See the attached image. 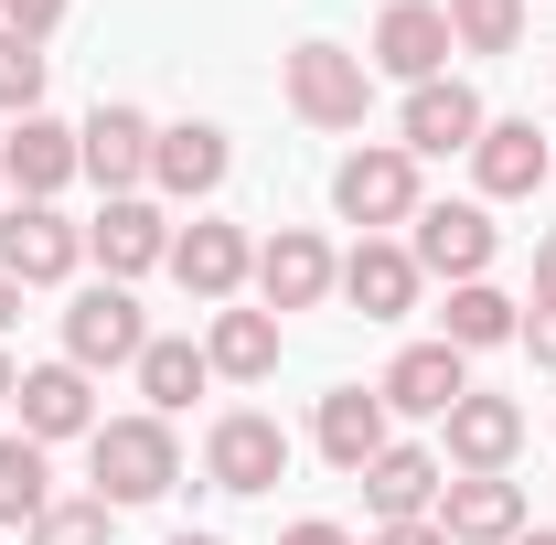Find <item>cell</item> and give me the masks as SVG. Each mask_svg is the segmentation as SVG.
Returning a JSON list of instances; mask_svg holds the SVG:
<instances>
[{
  "label": "cell",
  "instance_id": "cell-1",
  "mask_svg": "<svg viewBox=\"0 0 556 545\" xmlns=\"http://www.w3.org/2000/svg\"><path fill=\"white\" fill-rule=\"evenodd\" d=\"M86 471H97V503L108 514H129V503H161L172 481H182V439H172V417H97V439H86Z\"/></svg>",
  "mask_w": 556,
  "mask_h": 545
},
{
  "label": "cell",
  "instance_id": "cell-2",
  "mask_svg": "<svg viewBox=\"0 0 556 545\" xmlns=\"http://www.w3.org/2000/svg\"><path fill=\"white\" fill-rule=\"evenodd\" d=\"M332 204H343V225H364V236L417 225V150H407V139H375V150H353L343 172H332Z\"/></svg>",
  "mask_w": 556,
  "mask_h": 545
},
{
  "label": "cell",
  "instance_id": "cell-3",
  "mask_svg": "<svg viewBox=\"0 0 556 545\" xmlns=\"http://www.w3.org/2000/svg\"><path fill=\"white\" fill-rule=\"evenodd\" d=\"M289 107H300L311 129H364V107H375V65L343 54V43H289Z\"/></svg>",
  "mask_w": 556,
  "mask_h": 545
},
{
  "label": "cell",
  "instance_id": "cell-4",
  "mask_svg": "<svg viewBox=\"0 0 556 545\" xmlns=\"http://www.w3.org/2000/svg\"><path fill=\"white\" fill-rule=\"evenodd\" d=\"M204 481L214 492H278L289 481V428L257 417V407H225L214 439H204Z\"/></svg>",
  "mask_w": 556,
  "mask_h": 545
},
{
  "label": "cell",
  "instance_id": "cell-5",
  "mask_svg": "<svg viewBox=\"0 0 556 545\" xmlns=\"http://www.w3.org/2000/svg\"><path fill=\"white\" fill-rule=\"evenodd\" d=\"M492 246H503V225H492L482 204H417V236H407L417 278H450V289H471V278L492 268Z\"/></svg>",
  "mask_w": 556,
  "mask_h": 545
},
{
  "label": "cell",
  "instance_id": "cell-6",
  "mask_svg": "<svg viewBox=\"0 0 556 545\" xmlns=\"http://www.w3.org/2000/svg\"><path fill=\"white\" fill-rule=\"evenodd\" d=\"M150 353V321H139V300L118 289V278H97V289H75L65 300V364H139Z\"/></svg>",
  "mask_w": 556,
  "mask_h": 545
},
{
  "label": "cell",
  "instance_id": "cell-7",
  "mask_svg": "<svg viewBox=\"0 0 556 545\" xmlns=\"http://www.w3.org/2000/svg\"><path fill=\"white\" fill-rule=\"evenodd\" d=\"M353 481H364L375 524H428V514H439V492H450V460H439V449H407V439H386Z\"/></svg>",
  "mask_w": 556,
  "mask_h": 545
},
{
  "label": "cell",
  "instance_id": "cell-8",
  "mask_svg": "<svg viewBox=\"0 0 556 545\" xmlns=\"http://www.w3.org/2000/svg\"><path fill=\"white\" fill-rule=\"evenodd\" d=\"M75 257H86V225H65L54 204H11L0 214V278L54 289V278H75Z\"/></svg>",
  "mask_w": 556,
  "mask_h": 545
},
{
  "label": "cell",
  "instance_id": "cell-9",
  "mask_svg": "<svg viewBox=\"0 0 556 545\" xmlns=\"http://www.w3.org/2000/svg\"><path fill=\"white\" fill-rule=\"evenodd\" d=\"M11 407H22V439H33V449L97 439V385H86V364H33V375L11 385Z\"/></svg>",
  "mask_w": 556,
  "mask_h": 545
},
{
  "label": "cell",
  "instance_id": "cell-10",
  "mask_svg": "<svg viewBox=\"0 0 556 545\" xmlns=\"http://www.w3.org/2000/svg\"><path fill=\"white\" fill-rule=\"evenodd\" d=\"M450 545H514L525 535V481H503V471H460L450 492H439V514H428Z\"/></svg>",
  "mask_w": 556,
  "mask_h": 545
},
{
  "label": "cell",
  "instance_id": "cell-11",
  "mask_svg": "<svg viewBox=\"0 0 556 545\" xmlns=\"http://www.w3.org/2000/svg\"><path fill=\"white\" fill-rule=\"evenodd\" d=\"M386 417H450L471 396V353H450V342H407L396 364H386Z\"/></svg>",
  "mask_w": 556,
  "mask_h": 545
},
{
  "label": "cell",
  "instance_id": "cell-12",
  "mask_svg": "<svg viewBox=\"0 0 556 545\" xmlns=\"http://www.w3.org/2000/svg\"><path fill=\"white\" fill-rule=\"evenodd\" d=\"M450 11L439 0H386L375 11V65L386 75H407V86H428V75H450Z\"/></svg>",
  "mask_w": 556,
  "mask_h": 545
},
{
  "label": "cell",
  "instance_id": "cell-13",
  "mask_svg": "<svg viewBox=\"0 0 556 545\" xmlns=\"http://www.w3.org/2000/svg\"><path fill=\"white\" fill-rule=\"evenodd\" d=\"M332 278H343V257H332L311 225H278L268 246H257V300H268V310H321Z\"/></svg>",
  "mask_w": 556,
  "mask_h": 545
},
{
  "label": "cell",
  "instance_id": "cell-14",
  "mask_svg": "<svg viewBox=\"0 0 556 545\" xmlns=\"http://www.w3.org/2000/svg\"><path fill=\"white\" fill-rule=\"evenodd\" d=\"M75 172H86V161H75V129H65V118H43V107H33L22 129L0 139V182H11L22 204H54Z\"/></svg>",
  "mask_w": 556,
  "mask_h": 545
},
{
  "label": "cell",
  "instance_id": "cell-15",
  "mask_svg": "<svg viewBox=\"0 0 556 545\" xmlns=\"http://www.w3.org/2000/svg\"><path fill=\"white\" fill-rule=\"evenodd\" d=\"M86 257L129 289L139 268H172V225H161V204H139V193H118V204L86 225Z\"/></svg>",
  "mask_w": 556,
  "mask_h": 545
},
{
  "label": "cell",
  "instance_id": "cell-16",
  "mask_svg": "<svg viewBox=\"0 0 556 545\" xmlns=\"http://www.w3.org/2000/svg\"><path fill=\"white\" fill-rule=\"evenodd\" d=\"M150 118H139V107H97V118H86V129H75V161H86V182H108V204H118V193H139V182H150Z\"/></svg>",
  "mask_w": 556,
  "mask_h": 545
},
{
  "label": "cell",
  "instance_id": "cell-17",
  "mask_svg": "<svg viewBox=\"0 0 556 545\" xmlns=\"http://www.w3.org/2000/svg\"><path fill=\"white\" fill-rule=\"evenodd\" d=\"M556 172V150L535 139V118H492L482 139H471V182H482V204H514V193H535Z\"/></svg>",
  "mask_w": 556,
  "mask_h": 545
},
{
  "label": "cell",
  "instance_id": "cell-18",
  "mask_svg": "<svg viewBox=\"0 0 556 545\" xmlns=\"http://www.w3.org/2000/svg\"><path fill=\"white\" fill-rule=\"evenodd\" d=\"M439 428H450V449H439L450 471H503V460L525 449V407H514V396H482V385L439 417Z\"/></svg>",
  "mask_w": 556,
  "mask_h": 545
},
{
  "label": "cell",
  "instance_id": "cell-19",
  "mask_svg": "<svg viewBox=\"0 0 556 545\" xmlns=\"http://www.w3.org/2000/svg\"><path fill=\"white\" fill-rule=\"evenodd\" d=\"M396 129H407V150L428 161V150H471V139L492 129V107L460 75H428V86H407V118H396Z\"/></svg>",
  "mask_w": 556,
  "mask_h": 545
},
{
  "label": "cell",
  "instance_id": "cell-20",
  "mask_svg": "<svg viewBox=\"0 0 556 545\" xmlns=\"http://www.w3.org/2000/svg\"><path fill=\"white\" fill-rule=\"evenodd\" d=\"M172 278H182L193 300H214V310H225V300L257 278V246H247L236 225H182V236H172Z\"/></svg>",
  "mask_w": 556,
  "mask_h": 545
},
{
  "label": "cell",
  "instance_id": "cell-21",
  "mask_svg": "<svg viewBox=\"0 0 556 545\" xmlns=\"http://www.w3.org/2000/svg\"><path fill=\"white\" fill-rule=\"evenodd\" d=\"M332 289H343L364 321H407V310H417V257L396 246V236H364V246L343 257V278H332Z\"/></svg>",
  "mask_w": 556,
  "mask_h": 545
},
{
  "label": "cell",
  "instance_id": "cell-22",
  "mask_svg": "<svg viewBox=\"0 0 556 545\" xmlns=\"http://www.w3.org/2000/svg\"><path fill=\"white\" fill-rule=\"evenodd\" d=\"M225 161H236V150H225L214 118H182V129L150 139V182H161V193H182V204H204L214 182H225Z\"/></svg>",
  "mask_w": 556,
  "mask_h": 545
},
{
  "label": "cell",
  "instance_id": "cell-23",
  "mask_svg": "<svg viewBox=\"0 0 556 545\" xmlns=\"http://www.w3.org/2000/svg\"><path fill=\"white\" fill-rule=\"evenodd\" d=\"M311 449L332 460V471H364L375 449H386V396H364V385H332L321 417H311Z\"/></svg>",
  "mask_w": 556,
  "mask_h": 545
},
{
  "label": "cell",
  "instance_id": "cell-24",
  "mask_svg": "<svg viewBox=\"0 0 556 545\" xmlns=\"http://www.w3.org/2000/svg\"><path fill=\"white\" fill-rule=\"evenodd\" d=\"M204 364L236 375V385H268V375H278V310H214Z\"/></svg>",
  "mask_w": 556,
  "mask_h": 545
},
{
  "label": "cell",
  "instance_id": "cell-25",
  "mask_svg": "<svg viewBox=\"0 0 556 545\" xmlns=\"http://www.w3.org/2000/svg\"><path fill=\"white\" fill-rule=\"evenodd\" d=\"M525 332V300H503L492 278H471V289H450V310H439V342L450 353H492V342Z\"/></svg>",
  "mask_w": 556,
  "mask_h": 545
},
{
  "label": "cell",
  "instance_id": "cell-26",
  "mask_svg": "<svg viewBox=\"0 0 556 545\" xmlns=\"http://www.w3.org/2000/svg\"><path fill=\"white\" fill-rule=\"evenodd\" d=\"M204 385H214L204 342H150V353H139V396H150V417H182Z\"/></svg>",
  "mask_w": 556,
  "mask_h": 545
},
{
  "label": "cell",
  "instance_id": "cell-27",
  "mask_svg": "<svg viewBox=\"0 0 556 545\" xmlns=\"http://www.w3.org/2000/svg\"><path fill=\"white\" fill-rule=\"evenodd\" d=\"M439 11H450L460 54H514L525 43V0H439Z\"/></svg>",
  "mask_w": 556,
  "mask_h": 545
},
{
  "label": "cell",
  "instance_id": "cell-28",
  "mask_svg": "<svg viewBox=\"0 0 556 545\" xmlns=\"http://www.w3.org/2000/svg\"><path fill=\"white\" fill-rule=\"evenodd\" d=\"M54 503V471H43V449L33 439H0V524H33Z\"/></svg>",
  "mask_w": 556,
  "mask_h": 545
},
{
  "label": "cell",
  "instance_id": "cell-29",
  "mask_svg": "<svg viewBox=\"0 0 556 545\" xmlns=\"http://www.w3.org/2000/svg\"><path fill=\"white\" fill-rule=\"evenodd\" d=\"M108 524H118V514H108V503H97V492H54V503H43V514H33V545H108Z\"/></svg>",
  "mask_w": 556,
  "mask_h": 545
},
{
  "label": "cell",
  "instance_id": "cell-30",
  "mask_svg": "<svg viewBox=\"0 0 556 545\" xmlns=\"http://www.w3.org/2000/svg\"><path fill=\"white\" fill-rule=\"evenodd\" d=\"M0 107H11V118L43 107V43H22L11 22H0Z\"/></svg>",
  "mask_w": 556,
  "mask_h": 545
},
{
  "label": "cell",
  "instance_id": "cell-31",
  "mask_svg": "<svg viewBox=\"0 0 556 545\" xmlns=\"http://www.w3.org/2000/svg\"><path fill=\"white\" fill-rule=\"evenodd\" d=\"M0 22H11V33H22V43H43V33H54V22H65V0H0Z\"/></svg>",
  "mask_w": 556,
  "mask_h": 545
},
{
  "label": "cell",
  "instance_id": "cell-32",
  "mask_svg": "<svg viewBox=\"0 0 556 545\" xmlns=\"http://www.w3.org/2000/svg\"><path fill=\"white\" fill-rule=\"evenodd\" d=\"M514 342H525V353H535V364H546V375H556V310H535V321H525V332H514Z\"/></svg>",
  "mask_w": 556,
  "mask_h": 545
},
{
  "label": "cell",
  "instance_id": "cell-33",
  "mask_svg": "<svg viewBox=\"0 0 556 545\" xmlns=\"http://www.w3.org/2000/svg\"><path fill=\"white\" fill-rule=\"evenodd\" d=\"M278 545H353V535H343V524H321V514H311V524H289Z\"/></svg>",
  "mask_w": 556,
  "mask_h": 545
},
{
  "label": "cell",
  "instance_id": "cell-34",
  "mask_svg": "<svg viewBox=\"0 0 556 545\" xmlns=\"http://www.w3.org/2000/svg\"><path fill=\"white\" fill-rule=\"evenodd\" d=\"M375 545H450L439 524H375Z\"/></svg>",
  "mask_w": 556,
  "mask_h": 545
},
{
  "label": "cell",
  "instance_id": "cell-35",
  "mask_svg": "<svg viewBox=\"0 0 556 545\" xmlns=\"http://www.w3.org/2000/svg\"><path fill=\"white\" fill-rule=\"evenodd\" d=\"M535 310H556V236L535 246Z\"/></svg>",
  "mask_w": 556,
  "mask_h": 545
},
{
  "label": "cell",
  "instance_id": "cell-36",
  "mask_svg": "<svg viewBox=\"0 0 556 545\" xmlns=\"http://www.w3.org/2000/svg\"><path fill=\"white\" fill-rule=\"evenodd\" d=\"M11 321H22V278H0V332H11Z\"/></svg>",
  "mask_w": 556,
  "mask_h": 545
},
{
  "label": "cell",
  "instance_id": "cell-37",
  "mask_svg": "<svg viewBox=\"0 0 556 545\" xmlns=\"http://www.w3.org/2000/svg\"><path fill=\"white\" fill-rule=\"evenodd\" d=\"M514 545H556V524H525V535H514Z\"/></svg>",
  "mask_w": 556,
  "mask_h": 545
},
{
  "label": "cell",
  "instance_id": "cell-38",
  "mask_svg": "<svg viewBox=\"0 0 556 545\" xmlns=\"http://www.w3.org/2000/svg\"><path fill=\"white\" fill-rule=\"evenodd\" d=\"M11 385H22V375H11V353H0V407H11Z\"/></svg>",
  "mask_w": 556,
  "mask_h": 545
},
{
  "label": "cell",
  "instance_id": "cell-39",
  "mask_svg": "<svg viewBox=\"0 0 556 545\" xmlns=\"http://www.w3.org/2000/svg\"><path fill=\"white\" fill-rule=\"evenodd\" d=\"M172 545H225V535H172Z\"/></svg>",
  "mask_w": 556,
  "mask_h": 545
},
{
  "label": "cell",
  "instance_id": "cell-40",
  "mask_svg": "<svg viewBox=\"0 0 556 545\" xmlns=\"http://www.w3.org/2000/svg\"><path fill=\"white\" fill-rule=\"evenodd\" d=\"M546 182H556V172H546Z\"/></svg>",
  "mask_w": 556,
  "mask_h": 545
}]
</instances>
